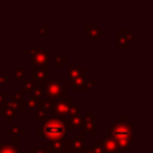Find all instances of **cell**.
I'll use <instances>...</instances> for the list:
<instances>
[{
    "instance_id": "1",
    "label": "cell",
    "mask_w": 153,
    "mask_h": 153,
    "mask_svg": "<svg viewBox=\"0 0 153 153\" xmlns=\"http://www.w3.org/2000/svg\"><path fill=\"white\" fill-rule=\"evenodd\" d=\"M43 132H45L46 137L50 138V141H55L59 137H62L66 133V130H65V126L62 125V122L59 120H50L45 125Z\"/></svg>"
},
{
    "instance_id": "2",
    "label": "cell",
    "mask_w": 153,
    "mask_h": 153,
    "mask_svg": "<svg viewBox=\"0 0 153 153\" xmlns=\"http://www.w3.org/2000/svg\"><path fill=\"white\" fill-rule=\"evenodd\" d=\"M0 153H12V149H3Z\"/></svg>"
}]
</instances>
